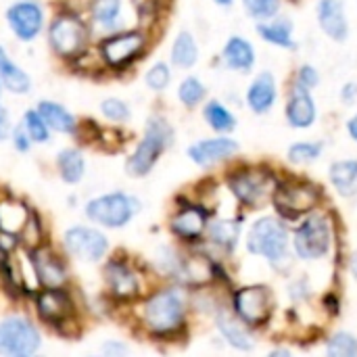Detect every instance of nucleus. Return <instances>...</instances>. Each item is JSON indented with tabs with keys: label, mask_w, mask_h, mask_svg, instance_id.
<instances>
[{
	"label": "nucleus",
	"mask_w": 357,
	"mask_h": 357,
	"mask_svg": "<svg viewBox=\"0 0 357 357\" xmlns=\"http://www.w3.org/2000/svg\"><path fill=\"white\" fill-rule=\"evenodd\" d=\"M289 234L287 228L274 218L257 220L247 236V249L253 255H264L270 261H280L287 255Z\"/></svg>",
	"instance_id": "obj_8"
},
{
	"label": "nucleus",
	"mask_w": 357,
	"mask_h": 357,
	"mask_svg": "<svg viewBox=\"0 0 357 357\" xmlns=\"http://www.w3.org/2000/svg\"><path fill=\"white\" fill-rule=\"evenodd\" d=\"M63 249L82 264H98L109 253V238L90 226H73L63 234Z\"/></svg>",
	"instance_id": "obj_9"
},
{
	"label": "nucleus",
	"mask_w": 357,
	"mask_h": 357,
	"mask_svg": "<svg viewBox=\"0 0 357 357\" xmlns=\"http://www.w3.org/2000/svg\"><path fill=\"white\" fill-rule=\"evenodd\" d=\"M48 46L61 61L73 63L90 50V23L79 13L61 10L48 25Z\"/></svg>",
	"instance_id": "obj_2"
},
{
	"label": "nucleus",
	"mask_w": 357,
	"mask_h": 357,
	"mask_svg": "<svg viewBox=\"0 0 357 357\" xmlns=\"http://www.w3.org/2000/svg\"><path fill=\"white\" fill-rule=\"evenodd\" d=\"M17 238H19V247L27 249V251H33V249L42 247L44 243H48V241H46L44 224H42V220L38 218L36 211H31L29 220L25 222V226H23V230L19 232Z\"/></svg>",
	"instance_id": "obj_32"
},
{
	"label": "nucleus",
	"mask_w": 357,
	"mask_h": 357,
	"mask_svg": "<svg viewBox=\"0 0 357 357\" xmlns=\"http://www.w3.org/2000/svg\"><path fill=\"white\" fill-rule=\"evenodd\" d=\"M322 153V142H297L289 149V161L297 165L314 163Z\"/></svg>",
	"instance_id": "obj_37"
},
{
	"label": "nucleus",
	"mask_w": 357,
	"mask_h": 357,
	"mask_svg": "<svg viewBox=\"0 0 357 357\" xmlns=\"http://www.w3.org/2000/svg\"><path fill=\"white\" fill-rule=\"evenodd\" d=\"M197 59H199V48H197L192 33L180 31L178 38L174 40V46H172V63L176 67L188 69L197 63Z\"/></svg>",
	"instance_id": "obj_31"
},
{
	"label": "nucleus",
	"mask_w": 357,
	"mask_h": 357,
	"mask_svg": "<svg viewBox=\"0 0 357 357\" xmlns=\"http://www.w3.org/2000/svg\"><path fill=\"white\" fill-rule=\"evenodd\" d=\"M100 113H102L105 119H109L113 123H123V121L130 119V107H128V102H123L121 98H115V96L105 98L100 102Z\"/></svg>",
	"instance_id": "obj_39"
},
{
	"label": "nucleus",
	"mask_w": 357,
	"mask_h": 357,
	"mask_svg": "<svg viewBox=\"0 0 357 357\" xmlns=\"http://www.w3.org/2000/svg\"><path fill=\"white\" fill-rule=\"evenodd\" d=\"M29 215H31V209L23 201H19L15 197L0 199V232L19 236V232L23 230Z\"/></svg>",
	"instance_id": "obj_22"
},
{
	"label": "nucleus",
	"mask_w": 357,
	"mask_h": 357,
	"mask_svg": "<svg viewBox=\"0 0 357 357\" xmlns=\"http://www.w3.org/2000/svg\"><path fill=\"white\" fill-rule=\"evenodd\" d=\"M238 151L236 140L232 138H209V140H201L197 144H192L188 149V157L201 165V167H209L218 161H224L228 157H232Z\"/></svg>",
	"instance_id": "obj_17"
},
{
	"label": "nucleus",
	"mask_w": 357,
	"mask_h": 357,
	"mask_svg": "<svg viewBox=\"0 0 357 357\" xmlns=\"http://www.w3.org/2000/svg\"><path fill=\"white\" fill-rule=\"evenodd\" d=\"M36 316L50 328L65 333L77 320V305L67 289H40L33 293Z\"/></svg>",
	"instance_id": "obj_6"
},
{
	"label": "nucleus",
	"mask_w": 357,
	"mask_h": 357,
	"mask_svg": "<svg viewBox=\"0 0 357 357\" xmlns=\"http://www.w3.org/2000/svg\"><path fill=\"white\" fill-rule=\"evenodd\" d=\"M257 33L266 42L276 44L280 48H295V42H293V23L287 21V19L272 21V23H259L257 25Z\"/></svg>",
	"instance_id": "obj_30"
},
{
	"label": "nucleus",
	"mask_w": 357,
	"mask_h": 357,
	"mask_svg": "<svg viewBox=\"0 0 357 357\" xmlns=\"http://www.w3.org/2000/svg\"><path fill=\"white\" fill-rule=\"evenodd\" d=\"M88 13H90V21L94 27L107 33L119 31L121 15H123V0H92Z\"/></svg>",
	"instance_id": "obj_23"
},
{
	"label": "nucleus",
	"mask_w": 357,
	"mask_h": 357,
	"mask_svg": "<svg viewBox=\"0 0 357 357\" xmlns=\"http://www.w3.org/2000/svg\"><path fill=\"white\" fill-rule=\"evenodd\" d=\"M222 59H224V63H226L230 69L249 71V69L253 67L255 52H253V46H251L245 38L232 36V38L228 40V44L224 46Z\"/></svg>",
	"instance_id": "obj_27"
},
{
	"label": "nucleus",
	"mask_w": 357,
	"mask_h": 357,
	"mask_svg": "<svg viewBox=\"0 0 357 357\" xmlns=\"http://www.w3.org/2000/svg\"><path fill=\"white\" fill-rule=\"evenodd\" d=\"M318 82H320V75H318V71L312 65H303L299 69V75H297V84L299 86H303V88L310 90V88L318 86Z\"/></svg>",
	"instance_id": "obj_43"
},
{
	"label": "nucleus",
	"mask_w": 357,
	"mask_h": 357,
	"mask_svg": "<svg viewBox=\"0 0 357 357\" xmlns=\"http://www.w3.org/2000/svg\"><path fill=\"white\" fill-rule=\"evenodd\" d=\"M10 138H13V146H15L19 153H27V151L31 149V144H33V140H31L29 134L25 132L23 123L17 126L15 130H10Z\"/></svg>",
	"instance_id": "obj_42"
},
{
	"label": "nucleus",
	"mask_w": 357,
	"mask_h": 357,
	"mask_svg": "<svg viewBox=\"0 0 357 357\" xmlns=\"http://www.w3.org/2000/svg\"><path fill=\"white\" fill-rule=\"evenodd\" d=\"M10 134V117L8 111L0 105V140H4Z\"/></svg>",
	"instance_id": "obj_46"
},
{
	"label": "nucleus",
	"mask_w": 357,
	"mask_h": 357,
	"mask_svg": "<svg viewBox=\"0 0 357 357\" xmlns=\"http://www.w3.org/2000/svg\"><path fill=\"white\" fill-rule=\"evenodd\" d=\"M234 312L247 326L264 324L272 314V295L266 287H247L234 295Z\"/></svg>",
	"instance_id": "obj_15"
},
{
	"label": "nucleus",
	"mask_w": 357,
	"mask_h": 357,
	"mask_svg": "<svg viewBox=\"0 0 357 357\" xmlns=\"http://www.w3.org/2000/svg\"><path fill=\"white\" fill-rule=\"evenodd\" d=\"M2 257H4V255H2V251H0V264H2Z\"/></svg>",
	"instance_id": "obj_51"
},
{
	"label": "nucleus",
	"mask_w": 357,
	"mask_h": 357,
	"mask_svg": "<svg viewBox=\"0 0 357 357\" xmlns=\"http://www.w3.org/2000/svg\"><path fill=\"white\" fill-rule=\"evenodd\" d=\"M42 335L38 326L23 316H8L0 322V356L29 357L40 351Z\"/></svg>",
	"instance_id": "obj_7"
},
{
	"label": "nucleus",
	"mask_w": 357,
	"mask_h": 357,
	"mask_svg": "<svg viewBox=\"0 0 357 357\" xmlns=\"http://www.w3.org/2000/svg\"><path fill=\"white\" fill-rule=\"evenodd\" d=\"M56 169L61 174V180L67 184H77L86 176V159L79 149L69 146L59 151L56 155Z\"/></svg>",
	"instance_id": "obj_25"
},
{
	"label": "nucleus",
	"mask_w": 357,
	"mask_h": 357,
	"mask_svg": "<svg viewBox=\"0 0 357 357\" xmlns=\"http://www.w3.org/2000/svg\"><path fill=\"white\" fill-rule=\"evenodd\" d=\"M6 23L21 42H31L44 29V10L36 0H17L6 10Z\"/></svg>",
	"instance_id": "obj_14"
},
{
	"label": "nucleus",
	"mask_w": 357,
	"mask_h": 357,
	"mask_svg": "<svg viewBox=\"0 0 357 357\" xmlns=\"http://www.w3.org/2000/svg\"><path fill=\"white\" fill-rule=\"evenodd\" d=\"M333 243L331 222L324 215L307 218L295 232V251L303 259H320L328 253Z\"/></svg>",
	"instance_id": "obj_11"
},
{
	"label": "nucleus",
	"mask_w": 357,
	"mask_h": 357,
	"mask_svg": "<svg viewBox=\"0 0 357 357\" xmlns=\"http://www.w3.org/2000/svg\"><path fill=\"white\" fill-rule=\"evenodd\" d=\"M347 130H349V136L354 138L357 142V113L349 119V123H347Z\"/></svg>",
	"instance_id": "obj_48"
},
{
	"label": "nucleus",
	"mask_w": 357,
	"mask_h": 357,
	"mask_svg": "<svg viewBox=\"0 0 357 357\" xmlns=\"http://www.w3.org/2000/svg\"><path fill=\"white\" fill-rule=\"evenodd\" d=\"M149 46V38L140 29H119L107 33L98 44V54L105 63V69L121 71L136 63Z\"/></svg>",
	"instance_id": "obj_4"
},
{
	"label": "nucleus",
	"mask_w": 357,
	"mask_h": 357,
	"mask_svg": "<svg viewBox=\"0 0 357 357\" xmlns=\"http://www.w3.org/2000/svg\"><path fill=\"white\" fill-rule=\"evenodd\" d=\"M102 354L109 357L126 356V354H128V347L121 345V343H117V341H107V343L102 345Z\"/></svg>",
	"instance_id": "obj_45"
},
{
	"label": "nucleus",
	"mask_w": 357,
	"mask_h": 357,
	"mask_svg": "<svg viewBox=\"0 0 357 357\" xmlns=\"http://www.w3.org/2000/svg\"><path fill=\"white\" fill-rule=\"evenodd\" d=\"M207 234L215 245H220L224 249H232L241 236V224L230 222V220H220V222H213L207 226Z\"/></svg>",
	"instance_id": "obj_33"
},
{
	"label": "nucleus",
	"mask_w": 357,
	"mask_h": 357,
	"mask_svg": "<svg viewBox=\"0 0 357 357\" xmlns=\"http://www.w3.org/2000/svg\"><path fill=\"white\" fill-rule=\"evenodd\" d=\"M102 280L107 295L113 301L128 303L140 297V274L134 270V266L128 259L111 257L102 268Z\"/></svg>",
	"instance_id": "obj_10"
},
{
	"label": "nucleus",
	"mask_w": 357,
	"mask_h": 357,
	"mask_svg": "<svg viewBox=\"0 0 357 357\" xmlns=\"http://www.w3.org/2000/svg\"><path fill=\"white\" fill-rule=\"evenodd\" d=\"M186 299L178 289H161L149 295L140 307V324L153 337H169L184 326Z\"/></svg>",
	"instance_id": "obj_1"
},
{
	"label": "nucleus",
	"mask_w": 357,
	"mask_h": 357,
	"mask_svg": "<svg viewBox=\"0 0 357 357\" xmlns=\"http://www.w3.org/2000/svg\"><path fill=\"white\" fill-rule=\"evenodd\" d=\"M31 264L40 282V289H67L69 287V268L59 251L50 243H44L42 247L29 251Z\"/></svg>",
	"instance_id": "obj_12"
},
{
	"label": "nucleus",
	"mask_w": 357,
	"mask_h": 357,
	"mask_svg": "<svg viewBox=\"0 0 357 357\" xmlns=\"http://www.w3.org/2000/svg\"><path fill=\"white\" fill-rule=\"evenodd\" d=\"M351 274L357 278V253L354 255V259H351Z\"/></svg>",
	"instance_id": "obj_49"
},
{
	"label": "nucleus",
	"mask_w": 357,
	"mask_h": 357,
	"mask_svg": "<svg viewBox=\"0 0 357 357\" xmlns=\"http://www.w3.org/2000/svg\"><path fill=\"white\" fill-rule=\"evenodd\" d=\"M318 21L326 36H331L337 42L347 40L349 23L345 17V8L341 0H320L318 2Z\"/></svg>",
	"instance_id": "obj_19"
},
{
	"label": "nucleus",
	"mask_w": 357,
	"mask_h": 357,
	"mask_svg": "<svg viewBox=\"0 0 357 357\" xmlns=\"http://www.w3.org/2000/svg\"><path fill=\"white\" fill-rule=\"evenodd\" d=\"M146 86L155 92H161L169 86V79H172V71L165 63H155L149 71H146Z\"/></svg>",
	"instance_id": "obj_40"
},
{
	"label": "nucleus",
	"mask_w": 357,
	"mask_h": 357,
	"mask_svg": "<svg viewBox=\"0 0 357 357\" xmlns=\"http://www.w3.org/2000/svg\"><path fill=\"white\" fill-rule=\"evenodd\" d=\"M230 188L232 192L238 197V201H243L245 205H257L261 203L270 192L274 195V184L272 178L259 169H247V172H238L230 178Z\"/></svg>",
	"instance_id": "obj_16"
},
{
	"label": "nucleus",
	"mask_w": 357,
	"mask_h": 357,
	"mask_svg": "<svg viewBox=\"0 0 357 357\" xmlns=\"http://www.w3.org/2000/svg\"><path fill=\"white\" fill-rule=\"evenodd\" d=\"M0 82L6 90H10L13 94H27L31 90V79L29 75L15 63L8 59V54H4L0 59Z\"/></svg>",
	"instance_id": "obj_28"
},
{
	"label": "nucleus",
	"mask_w": 357,
	"mask_h": 357,
	"mask_svg": "<svg viewBox=\"0 0 357 357\" xmlns=\"http://www.w3.org/2000/svg\"><path fill=\"white\" fill-rule=\"evenodd\" d=\"M40 115L44 117V121L48 123V128L52 132L59 134H67V136H75L79 134V121L75 119V115L71 111H67L61 102L54 100H40L38 107Z\"/></svg>",
	"instance_id": "obj_20"
},
{
	"label": "nucleus",
	"mask_w": 357,
	"mask_h": 357,
	"mask_svg": "<svg viewBox=\"0 0 357 357\" xmlns=\"http://www.w3.org/2000/svg\"><path fill=\"white\" fill-rule=\"evenodd\" d=\"M326 354L331 357H356L357 339L349 333H337L326 347Z\"/></svg>",
	"instance_id": "obj_36"
},
{
	"label": "nucleus",
	"mask_w": 357,
	"mask_h": 357,
	"mask_svg": "<svg viewBox=\"0 0 357 357\" xmlns=\"http://www.w3.org/2000/svg\"><path fill=\"white\" fill-rule=\"evenodd\" d=\"M178 98L186 107H197L205 98V86L197 77H186L178 88Z\"/></svg>",
	"instance_id": "obj_38"
},
{
	"label": "nucleus",
	"mask_w": 357,
	"mask_h": 357,
	"mask_svg": "<svg viewBox=\"0 0 357 357\" xmlns=\"http://www.w3.org/2000/svg\"><path fill=\"white\" fill-rule=\"evenodd\" d=\"M287 119L293 128H310L316 119V102L307 88L299 86L293 90V96L287 105Z\"/></svg>",
	"instance_id": "obj_21"
},
{
	"label": "nucleus",
	"mask_w": 357,
	"mask_h": 357,
	"mask_svg": "<svg viewBox=\"0 0 357 357\" xmlns=\"http://www.w3.org/2000/svg\"><path fill=\"white\" fill-rule=\"evenodd\" d=\"M245 8L255 19H270L278 13L280 0H243Z\"/></svg>",
	"instance_id": "obj_41"
},
{
	"label": "nucleus",
	"mask_w": 357,
	"mask_h": 357,
	"mask_svg": "<svg viewBox=\"0 0 357 357\" xmlns=\"http://www.w3.org/2000/svg\"><path fill=\"white\" fill-rule=\"evenodd\" d=\"M140 211V201L126 192H109L86 203L84 213L102 228H123Z\"/></svg>",
	"instance_id": "obj_5"
},
{
	"label": "nucleus",
	"mask_w": 357,
	"mask_h": 357,
	"mask_svg": "<svg viewBox=\"0 0 357 357\" xmlns=\"http://www.w3.org/2000/svg\"><path fill=\"white\" fill-rule=\"evenodd\" d=\"M218 328H220V333L224 335V339H226L232 347L243 349V351L253 349V337L249 335L247 324H245L241 318L236 320V318L230 316L228 312H222V314L218 316Z\"/></svg>",
	"instance_id": "obj_26"
},
{
	"label": "nucleus",
	"mask_w": 357,
	"mask_h": 357,
	"mask_svg": "<svg viewBox=\"0 0 357 357\" xmlns=\"http://www.w3.org/2000/svg\"><path fill=\"white\" fill-rule=\"evenodd\" d=\"M276 100V79L270 71L257 75L247 92V102L255 113H268Z\"/></svg>",
	"instance_id": "obj_24"
},
{
	"label": "nucleus",
	"mask_w": 357,
	"mask_h": 357,
	"mask_svg": "<svg viewBox=\"0 0 357 357\" xmlns=\"http://www.w3.org/2000/svg\"><path fill=\"white\" fill-rule=\"evenodd\" d=\"M23 128H25V132L29 134V138L33 140V144H44V142H48L50 140V128H48V123L44 121V117L40 115V111L38 109H29V111H25V115H23Z\"/></svg>",
	"instance_id": "obj_35"
},
{
	"label": "nucleus",
	"mask_w": 357,
	"mask_h": 357,
	"mask_svg": "<svg viewBox=\"0 0 357 357\" xmlns=\"http://www.w3.org/2000/svg\"><path fill=\"white\" fill-rule=\"evenodd\" d=\"M272 199L276 209L284 218H297L301 213L312 211L318 205L320 192L316 190V186L305 182H284L274 188Z\"/></svg>",
	"instance_id": "obj_13"
},
{
	"label": "nucleus",
	"mask_w": 357,
	"mask_h": 357,
	"mask_svg": "<svg viewBox=\"0 0 357 357\" xmlns=\"http://www.w3.org/2000/svg\"><path fill=\"white\" fill-rule=\"evenodd\" d=\"M203 115H205L207 123L213 130H218V132H232L234 126H236L234 115L222 102H218V100H209L205 105V109H203Z\"/></svg>",
	"instance_id": "obj_34"
},
{
	"label": "nucleus",
	"mask_w": 357,
	"mask_h": 357,
	"mask_svg": "<svg viewBox=\"0 0 357 357\" xmlns=\"http://www.w3.org/2000/svg\"><path fill=\"white\" fill-rule=\"evenodd\" d=\"M92 0H63V10H71V13H88L90 10Z\"/></svg>",
	"instance_id": "obj_44"
},
{
	"label": "nucleus",
	"mask_w": 357,
	"mask_h": 357,
	"mask_svg": "<svg viewBox=\"0 0 357 357\" xmlns=\"http://www.w3.org/2000/svg\"><path fill=\"white\" fill-rule=\"evenodd\" d=\"M172 138H174V130L169 128V123L163 117H151L142 140L138 142V146L134 149V153L126 163L128 174L132 178L146 176L159 161L161 153L172 144Z\"/></svg>",
	"instance_id": "obj_3"
},
{
	"label": "nucleus",
	"mask_w": 357,
	"mask_h": 357,
	"mask_svg": "<svg viewBox=\"0 0 357 357\" xmlns=\"http://www.w3.org/2000/svg\"><path fill=\"white\" fill-rule=\"evenodd\" d=\"M172 232L182 238V241H195L207 230V211L197 207V205H186L180 207L172 222H169Z\"/></svg>",
	"instance_id": "obj_18"
},
{
	"label": "nucleus",
	"mask_w": 357,
	"mask_h": 357,
	"mask_svg": "<svg viewBox=\"0 0 357 357\" xmlns=\"http://www.w3.org/2000/svg\"><path fill=\"white\" fill-rule=\"evenodd\" d=\"M354 96H357V84H347L345 90H343V100H351Z\"/></svg>",
	"instance_id": "obj_47"
},
{
	"label": "nucleus",
	"mask_w": 357,
	"mask_h": 357,
	"mask_svg": "<svg viewBox=\"0 0 357 357\" xmlns=\"http://www.w3.org/2000/svg\"><path fill=\"white\" fill-rule=\"evenodd\" d=\"M0 92H2V82H0Z\"/></svg>",
	"instance_id": "obj_52"
},
{
	"label": "nucleus",
	"mask_w": 357,
	"mask_h": 357,
	"mask_svg": "<svg viewBox=\"0 0 357 357\" xmlns=\"http://www.w3.org/2000/svg\"><path fill=\"white\" fill-rule=\"evenodd\" d=\"M331 182L343 197H351L357 190V161H337L331 167Z\"/></svg>",
	"instance_id": "obj_29"
},
{
	"label": "nucleus",
	"mask_w": 357,
	"mask_h": 357,
	"mask_svg": "<svg viewBox=\"0 0 357 357\" xmlns=\"http://www.w3.org/2000/svg\"><path fill=\"white\" fill-rule=\"evenodd\" d=\"M215 2H218V4H222V6H230L234 0H215Z\"/></svg>",
	"instance_id": "obj_50"
}]
</instances>
